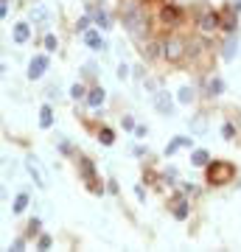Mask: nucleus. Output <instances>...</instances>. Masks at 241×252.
Wrapping results in <instances>:
<instances>
[{"instance_id": "obj_29", "label": "nucleus", "mask_w": 241, "mask_h": 252, "mask_svg": "<svg viewBox=\"0 0 241 252\" xmlns=\"http://www.w3.org/2000/svg\"><path fill=\"white\" fill-rule=\"evenodd\" d=\"M222 135H224V138H233V126H230V124H224V129H222Z\"/></svg>"}, {"instance_id": "obj_23", "label": "nucleus", "mask_w": 241, "mask_h": 252, "mask_svg": "<svg viewBox=\"0 0 241 252\" xmlns=\"http://www.w3.org/2000/svg\"><path fill=\"white\" fill-rule=\"evenodd\" d=\"M45 48H48V51H56V36H54V34L45 36Z\"/></svg>"}, {"instance_id": "obj_30", "label": "nucleus", "mask_w": 241, "mask_h": 252, "mask_svg": "<svg viewBox=\"0 0 241 252\" xmlns=\"http://www.w3.org/2000/svg\"><path fill=\"white\" fill-rule=\"evenodd\" d=\"M6 12H9V0H0V14L6 17Z\"/></svg>"}, {"instance_id": "obj_28", "label": "nucleus", "mask_w": 241, "mask_h": 252, "mask_svg": "<svg viewBox=\"0 0 241 252\" xmlns=\"http://www.w3.org/2000/svg\"><path fill=\"white\" fill-rule=\"evenodd\" d=\"M23 247H25V241H23V238H17V241H14V244H12V250H14V252H20V250H23Z\"/></svg>"}, {"instance_id": "obj_5", "label": "nucleus", "mask_w": 241, "mask_h": 252, "mask_svg": "<svg viewBox=\"0 0 241 252\" xmlns=\"http://www.w3.org/2000/svg\"><path fill=\"white\" fill-rule=\"evenodd\" d=\"M84 45L93 48V51H101V48H104L101 34H98V31H84Z\"/></svg>"}, {"instance_id": "obj_4", "label": "nucleus", "mask_w": 241, "mask_h": 252, "mask_svg": "<svg viewBox=\"0 0 241 252\" xmlns=\"http://www.w3.org/2000/svg\"><path fill=\"white\" fill-rule=\"evenodd\" d=\"M154 107H157V109H160L163 115H171V112H174L171 98H168V92H163V90L154 92Z\"/></svg>"}, {"instance_id": "obj_31", "label": "nucleus", "mask_w": 241, "mask_h": 252, "mask_svg": "<svg viewBox=\"0 0 241 252\" xmlns=\"http://www.w3.org/2000/svg\"><path fill=\"white\" fill-rule=\"evenodd\" d=\"M124 129H135V121H132V118H124Z\"/></svg>"}, {"instance_id": "obj_7", "label": "nucleus", "mask_w": 241, "mask_h": 252, "mask_svg": "<svg viewBox=\"0 0 241 252\" xmlns=\"http://www.w3.org/2000/svg\"><path fill=\"white\" fill-rule=\"evenodd\" d=\"M199 25H202V31H216L219 25H222V17H219V14H205V17L199 20Z\"/></svg>"}, {"instance_id": "obj_13", "label": "nucleus", "mask_w": 241, "mask_h": 252, "mask_svg": "<svg viewBox=\"0 0 241 252\" xmlns=\"http://www.w3.org/2000/svg\"><path fill=\"white\" fill-rule=\"evenodd\" d=\"M222 90H224V81H222V79H210V81H207V95H219Z\"/></svg>"}, {"instance_id": "obj_15", "label": "nucleus", "mask_w": 241, "mask_h": 252, "mask_svg": "<svg viewBox=\"0 0 241 252\" xmlns=\"http://www.w3.org/2000/svg\"><path fill=\"white\" fill-rule=\"evenodd\" d=\"M25 205H28V196H25V194H17V199H14V213H23Z\"/></svg>"}, {"instance_id": "obj_22", "label": "nucleus", "mask_w": 241, "mask_h": 252, "mask_svg": "<svg viewBox=\"0 0 241 252\" xmlns=\"http://www.w3.org/2000/svg\"><path fill=\"white\" fill-rule=\"evenodd\" d=\"M81 171H84V177H87V180H93V165H90V160H81Z\"/></svg>"}, {"instance_id": "obj_16", "label": "nucleus", "mask_w": 241, "mask_h": 252, "mask_svg": "<svg viewBox=\"0 0 241 252\" xmlns=\"http://www.w3.org/2000/svg\"><path fill=\"white\" fill-rule=\"evenodd\" d=\"M194 101V90H191V87H183V90H180V104H191Z\"/></svg>"}, {"instance_id": "obj_24", "label": "nucleus", "mask_w": 241, "mask_h": 252, "mask_svg": "<svg viewBox=\"0 0 241 252\" xmlns=\"http://www.w3.org/2000/svg\"><path fill=\"white\" fill-rule=\"evenodd\" d=\"M87 25H90V17H81L79 23H76V28H79V31H87Z\"/></svg>"}, {"instance_id": "obj_17", "label": "nucleus", "mask_w": 241, "mask_h": 252, "mask_svg": "<svg viewBox=\"0 0 241 252\" xmlns=\"http://www.w3.org/2000/svg\"><path fill=\"white\" fill-rule=\"evenodd\" d=\"M98 138H101V143H104V146H112L115 135H112V129H101V135H98Z\"/></svg>"}, {"instance_id": "obj_1", "label": "nucleus", "mask_w": 241, "mask_h": 252, "mask_svg": "<svg viewBox=\"0 0 241 252\" xmlns=\"http://www.w3.org/2000/svg\"><path fill=\"white\" fill-rule=\"evenodd\" d=\"M124 25H127V31L132 36H140L143 34V25H146V20H143V12H140V6H127V12H124Z\"/></svg>"}, {"instance_id": "obj_11", "label": "nucleus", "mask_w": 241, "mask_h": 252, "mask_svg": "<svg viewBox=\"0 0 241 252\" xmlns=\"http://www.w3.org/2000/svg\"><path fill=\"white\" fill-rule=\"evenodd\" d=\"M183 146H191V138H174L168 146H166V154H174L177 149H183Z\"/></svg>"}, {"instance_id": "obj_14", "label": "nucleus", "mask_w": 241, "mask_h": 252, "mask_svg": "<svg viewBox=\"0 0 241 252\" xmlns=\"http://www.w3.org/2000/svg\"><path fill=\"white\" fill-rule=\"evenodd\" d=\"M207 160H210V157H207V151H205V149H196L194 154H191V162H194V165H205Z\"/></svg>"}, {"instance_id": "obj_21", "label": "nucleus", "mask_w": 241, "mask_h": 252, "mask_svg": "<svg viewBox=\"0 0 241 252\" xmlns=\"http://www.w3.org/2000/svg\"><path fill=\"white\" fill-rule=\"evenodd\" d=\"M70 95H73V98H84V87H81V84H73V87H70Z\"/></svg>"}, {"instance_id": "obj_3", "label": "nucleus", "mask_w": 241, "mask_h": 252, "mask_svg": "<svg viewBox=\"0 0 241 252\" xmlns=\"http://www.w3.org/2000/svg\"><path fill=\"white\" fill-rule=\"evenodd\" d=\"M233 168H230L227 162H216L213 168H210V182H227Z\"/></svg>"}, {"instance_id": "obj_8", "label": "nucleus", "mask_w": 241, "mask_h": 252, "mask_svg": "<svg viewBox=\"0 0 241 252\" xmlns=\"http://www.w3.org/2000/svg\"><path fill=\"white\" fill-rule=\"evenodd\" d=\"M28 36H31V28H28V23H17V25H14V42H17V45H23Z\"/></svg>"}, {"instance_id": "obj_10", "label": "nucleus", "mask_w": 241, "mask_h": 252, "mask_svg": "<svg viewBox=\"0 0 241 252\" xmlns=\"http://www.w3.org/2000/svg\"><path fill=\"white\" fill-rule=\"evenodd\" d=\"M87 104H90V107H101V104H104V87H95V90H90V95H87Z\"/></svg>"}, {"instance_id": "obj_20", "label": "nucleus", "mask_w": 241, "mask_h": 252, "mask_svg": "<svg viewBox=\"0 0 241 252\" xmlns=\"http://www.w3.org/2000/svg\"><path fill=\"white\" fill-rule=\"evenodd\" d=\"M174 216H177V218H185V216H188V205H185V202H180V205L174 207Z\"/></svg>"}, {"instance_id": "obj_19", "label": "nucleus", "mask_w": 241, "mask_h": 252, "mask_svg": "<svg viewBox=\"0 0 241 252\" xmlns=\"http://www.w3.org/2000/svg\"><path fill=\"white\" fill-rule=\"evenodd\" d=\"M95 23L101 25V28H110V17H107V12H95Z\"/></svg>"}, {"instance_id": "obj_2", "label": "nucleus", "mask_w": 241, "mask_h": 252, "mask_svg": "<svg viewBox=\"0 0 241 252\" xmlns=\"http://www.w3.org/2000/svg\"><path fill=\"white\" fill-rule=\"evenodd\" d=\"M48 70V56H34L28 65V79H42V73Z\"/></svg>"}, {"instance_id": "obj_9", "label": "nucleus", "mask_w": 241, "mask_h": 252, "mask_svg": "<svg viewBox=\"0 0 241 252\" xmlns=\"http://www.w3.org/2000/svg\"><path fill=\"white\" fill-rule=\"evenodd\" d=\"M236 51H239V39L230 34V36H227V42H224V51H222V56H224V59L230 62V59L236 56Z\"/></svg>"}, {"instance_id": "obj_6", "label": "nucleus", "mask_w": 241, "mask_h": 252, "mask_svg": "<svg viewBox=\"0 0 241 252\" xmlns=\"http://www.w3.org/2000/svg\"><path fill=\"white\" fill-rule=\"evenodd\" d=\"M163 56H166V59H180V56H183V48H180V42H177V39L166 42V45H163Z\"/></svg>"}, {"instance_id": "obj_27", "label": "nucleus", "mask_w": 241, "mask_h": 252, "mask_svg": "<svg viewBox=\"0 0 241 252\" xmlns=\"http://www.w3.org/2000/svg\"><path fill=\"white\" fill-rule=\"evenodd\" d=\"M129 76V68L127 65H121V68H118V79H127Z\"/></svg>"}, {"instance_id": "obj_12", "label": "nucleus", "mask_w": 241, "mask_h": 252, "mask_svg": "<svg viewBox=\"0 0 241 252\" xmlns=\"http://www.w3.org/2000/svg\"><path fill=\"white\" fill-rule=\"evenodd\" d=\"M51 124H54V112H51V107H42V112H39V126L48 129Z\"/></svg>"}, {"instance_id": "obj_25", "label": "nucleus", "mask_w": 241, "mask_h": 252, "mask_svg": "<svg viewBox=\"0 0 241 252\" xmlns=\"http://www.w3.org/2000/svg\"><path fill=\"white\" fill-rule=\"evenodd\" d=\"M31 17H34V20H45L48 14H45V9H34V12H31Z\"/></svg>"}, {"instance_id": "obj_26", "label": "nucleus", "mask_w": 241, "mask_h": 252, "mask_svg": "<svg viewBox=\"0 0 241 252\" xmlns=\"http://www.w3.org/2000/svg\"><path fill=\"white\" fill-rule=\"evenodd\" d=\"M37 247H39V250H48V247H51V238H48V235H42V238H39V244H37Z\"/></svg>"}, {"instance_id": "obj_32", "label": "nucleus", "mask_w": 241, "mask_h": 252, "mask_svg": "<svg viewBox=\"0 0 241 252\" xmlns=\"http://www.w3.org/2000/svg\"><path fill=\"white\" fill-rule=\"evenodd\" d=\"M233 12H241V0H233Z\"/></svg>"}, {"instance_id": "obj_18", "label": "nucleus", "mask_w": 241, "mask_h": 252, "mask_svg": "<svg viewBox=\"0 0 241 252\" xmlns=\"http://www.w3.org/2000/svg\"><path fill=\"white\" fill-rule=\"evenodd\" d=\"M177 17H180V12H177V9H163V20H166V23H174Z\"/></svg>"}]
</instances>
